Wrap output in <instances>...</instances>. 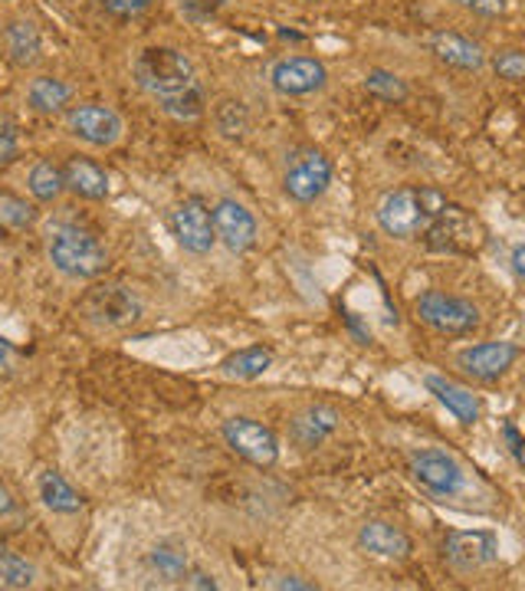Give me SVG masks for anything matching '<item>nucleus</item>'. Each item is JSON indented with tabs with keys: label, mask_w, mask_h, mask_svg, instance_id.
<instances>
[{
	"label": "nucleus",
	"mask_w": 525,
	"mask_h": 591,
	"mask_svg": "<svg viewBox=\"0 0 525 591\" xmlns=\"http://www.w3.org/2000/svg\"><path fill=\"white\" fill-rule=\"evenodd\" d=\"M135 83L178 122H198L207 113V93L188 54L175 47H145L132 63Z\"/></svg>",
	"instance_id": "obj_1"
},
{
	"label": "nucleus",
	"mask_w": 525,
	"mask_h": 591,
	"mask_svg": "<svg viewBox=\"0 0 525 591\" xmlns=\"http://www.w3.org/2000/svg\"><path fill=\"white\" fill-rule=\"evenodd\" d=\"M446 198L433 188H397L381 198L374 217H378L381 234L394 240H417L433 224Z\"/></svg>",
	"instance_id": "obj_2"
},
{
	"label": "nucleus",
	"mask_w": 525,
	"mask_h": 591,
	"mask_svg": "<svg viewBox=\"0 0 525 591\" xmlns=\"http://www.w3.org/2000/svg\"><path fill=\"white\" fill-rule=\"evenodd\" d=\"M47 253H50V263L57 273H63L67 280H96L106 273L109 267V250L106 244L86 231V227H76V224H63L50 234V244H47Z\"/></svg>",
	"instance_id": "obj_3"
},
{
	"label": "nucleus",
	"mask_w": 525,
	"mask_h": 591,
	"mask_svg": "<svg viewBox=\"0 0 525 591\" xmlns=\"http://www.w3.org/2000/svg\"><path fill=\"white\" fill-rule=\"evenodd\" d=\"M80 312L99 329H129L142 319L145 303L126 283H96L80 299Z\"/></svg>",
	"instance_id": "obj_4"
},
{
	"label": "nucleus",
	"mask_w": 525,
	"mask_h": 591,
	"mask_svg": "<svg viewBox=\"0 0 525 591\" xmlns=\"http://www.w3.org/2000/svg\"><path fill=\"white\" fill-rule=\"evenodd\" d=\"M407 466H410L414 483H417L427 496H433V499H440V503H446V499H453V496H460V493L466 489V470H463V463H460L453 453L440 450V447L410 450V453H407Z\"/></svg>",
	"instance_id": "obj_5"
},
{
	"label": "nucleus",
	"mask_w": 525,
	"mask_h": 591,
	"mask_svg": "<svg viewBox=\"0 0 525 591\" xmlns=\"http://www.w3.org/2000/svg\"><path fill=\"white\" fill-rule=\"evenodd\" d=\"M335 168L332 158L319 149H299L286 158L283 172V191L296 204H315L332 188Z\"/></svg>",
	"instance_id": "obj_6"
},
{
	"label": "nucleus",
	"mask_w": 525,
	"mask_h": 591,
	"mask_svg": "<svg viewBox=\"0 0 525 591\" xmlns=\"http://www.w3.org/2000/svg\"><path fill=\"white\" fill-rule=\"evenodd\" d=\"M414 309L420 322L440 335H469L479 329V306H473L469 299L450 296L443 289H427L423 296H417Z\"/></svg>",
	"instance_id": "obj_7"
},
{
	"label": "nucleus",
	"mask_w": 525,
	"mask_h": 591,
	"mask_svg": "<svg viewBox=\"0 0 525 591\" xmlns=\"http://www.w3.org/2000/svg\"><path fill=\"white\" fill-rule=\"evenodd\" d=\"M220 437H224V444L240 457V460H247V463H253V466H276L279 463V453H283V447H279V437H276V430L273 427H266V424H260V421H253V417H227L224 424H220Z\"/></svg>",
	"instance_id": "obj_8"
},
{
	"label": "nucleus",
	"mask_w": 525,
	"mask_h": 591,
	"mask_svg": "<svg viewBox=\"0 0 525 591\" xmlns=\"http://www.w3.org/2000/svg\"><path fill=\"white\" fill-rule=\"evenodd\" d=\"M423 237L430 250H440V253H476L482 244V227L473 214L446 201L440 214L433 217V224L423 231Z\"/></svg>",
	"instance_id": "obj_9"
},
{
	"label": "nucleus",
	"mask_w": 525,
	"mask_h": 591,
	"mask_svg": "<svg viewBox=\"0 0 525 591\" xmlns=\"http://www.w3.org/2000/svg\"><path fill=\"white\" fill-rule=\"evenodd\" d=\"M443 558L456 575H476L499 562V535L492 529H456L443 542Z\"/></svg>",
	"instance_id": "obj_10"
},
{
	"label": "nucleus",
	"mask_w": 525,
	"mask_h": 591,
	"mask_svg": "<svg viewBox=\"0 0 525 591\" xmlns=\"http://www.w3.org/2000/svg\"><path fill=\"white\" fill-rule=\"evenodd\" d=\"M270 86L283 99H306L329 86V70L315 57H279L270 67Z\"/></svg>",
	"instance_id": "obj_11"
},
{
	"label": "nucleus",
	"mask_w": 525,
	"mask_h": 591,
	"mask_svg": "<svg viewBox=\"0 0 525 591\" xmlns=\"http://www.w3.org/2000/svg\"><path fill=\"white\" fill-rule=\"evenodd\" d=\"M67 129L73 139L93 145V149H112L126 135V122L112 106L103 103H80L67 113Z\"/></svg>",
	"instance_id": "obj_12"
},
{
	"label": "nucleus",
	"mask_w": 525,
	"mask_h": 591,
	"mask_svg": "<svg viewBox=\"0 0 525 591\" xmlns=\"http://www.w3.org/2000/svg\"><path fill=\"white\" fill-rule=\"evenodd\" d=\"M522 348L515 342H505V339H489V342H476V345H466L453 355V365L476 378V381H499L505 371L515 368Z\"/></svg>",
	"instance_id": "obj_13"
},
{
	"label": "nucleus",
	"mask_w": 525,
	"mask_h": 591,
	"mask_svg": "<svg viewBox=\"0 0 525 591\" xmlns=\"http://www.w3.org/2000/svg\"><path fill=\"white\" fill-rule=\"evenodd\" d=\"M168 227H171V234H175V240H178V247L184 253L207 257L217 247L214 224H211V208L201 198H184L168 214Z\"/></svg>",
	"instance_id": "obj_14"
},
{
	"label": "nucleus",
	"mask_w": 525,
	"mask_h": 591,
	"mask_svg": "<svg viewBox=\"0 0 525 591\" xmlns=\"http://www.w3.org/2000/svg\"><path fill=\"white\" fill-rule=\"evenodd\" d=\"M211 224H214V237L230 250V253H247L256 247L260 227L256 217L250 214L247 204L234 201V198H220L211 208Z\"/></svg>",
	"instance_id": "obj_15"
},
{
	"label": "nucleus",
	"mask_w": 525,
	"mask_h": 591,
	"mask_svg": "<svg viewBox=\"0 0 525 591\" xmlns=\"http://www.w3.org/2000/svg\"><path fill=\"white\" fill-rule=\"evenodd\" d=\"M427 50L433 54V60H440L443 67L463 70V73H479L486 67V50L453 31H433L427 37Z\"/></svg>",
	"instance_id": "obj_16"
},
{
	"label": "nucleus",
	"mask_w": 525,
	"mask_h": 591,
	"mask_svg": "<svg viewBox=\"0 0 525 591\" xmlns=\"http://www.w3.org/2000/svg\"><path fill=\"white\" fill-rule=\"evenodd\" d=\"M358 545H361L368 555L384 558V562H404V558H410V552H414L410 535H407L401 525L387 522V519H368V522L358 529Z\"/></svg>",
	"instance_id": "obj_17"
},
{
	"label": "nucleus",
	"mask_w": 525,
	"mask_h": 591,
	"mask_svg": "<svg viewBox=\"0 0 525 591\" xmlns=\"http://www.w3.org/2000/svg\"><path fill=\"white\" fill-rule=\"evenodd\" d=\"M338 424H342V414L332 404H309L289 421V437L302 450H315L338 430Z\"/></svg>",
	"instance_id": "obj_18"
},
{
	"label": "nucleus",
	"mask_w": 525,
	"mask_h": 591,
	"mask_svg": "<svg viewBox=\"0 0 525 591\" xmlns=\"http://www.w3.org/2000/svg\"><path fill=\"white\" fill-rule=\"evenodd\" d=\"M423 388L433 394V401L437 404H443L460 424H476L479 421V411H482V404H479V398L469 391V388H463V385H456V381H450L446 375H437V371H427L423 375Z\"/></svg>",
	"instance_id": "obj_19"
},
{
	"label": "nucleus",
	"mask_w": 525,
	"mask_h": 591,
	"mask_svg": "<svg viewBox=\"0 0 525 591\" xmlns=\"http://www.w3.org/2000/svg\"><path fill=\"white\" fill-rule=\"evenodd\" d=\"M63 185L83 201H106L109 198V172L90 158H70L63 165Z\"/></svg>",
	"instance_id": "obj_20"
},
{
	"label": "nucleus",
	"mask_w": 525,
	"mask_h": 591,
	"mask_svg": "<svg viewBox=\"0 0 525 591\" xmlns=\"http://www.w3.org/2000/svg\"><path fill=\"white\" fill-rule=\"evenodd\" d=\"M4 50L11 57V63L17 67H34L40 63L44 57V34L34 21L21 17V21H11L4 27Z\"/></svg>",
	"instance_id": "obj_21"
},
{
	"label": "nucleus",
	"mask_w": 525,
	"mask_h": 591,
	"mask_svg": "<svg viewBox=\"0 0 525 591\" xmlns=\"http://www.w3.org/2000/svg\"><path fill=\"white\" fill-rule=\"evenodd\" d=\"M276 362V352L266 348V345H247V348H237L230 352L224 362H220V375L230 378V381H256L263 378Z\"/></svg>",
	"instance_id": "obj_22"
},
{
	"label": "nucleus",
	"mask_w": 525,
	"mask_h": 591,
	"mask_svg": "<svg viewBox=\"0 0 525 591\" xmlns=\"http://www.w3.org/2000/svg\"><path fill=\"white\" fill-rule=\"evenodd\" d=\"M73 103V86L57 76H37L27 86V106L40 116H57Z\"/></svg>",
	"instance_id": "obj_23"
},
{
	"label": "nucleus",
	"mask_w": 525,
	"mask_h": 591,
	"mask_svg": "<svg viewBox=\"0 0 525 591\" xmlns=\"http://www.w3.org/2000/svg\"><path fill=\"white\" fill-rule=\"evenodd\" d=\"M37 493H40V499H44V506L47 509H53V512H63V516H73V512H80L83 509V496L63 480V473H57V470H44L40 473V480H37Z\"/></svg>",
	"instance_id": "obj_24"
},
{
	"label": "nucleus",
	"mask_w": 525,
	"mask_h": 591,
	"mask_svg": "<svg viewBox=\"0 0 525 591\" xmlns=\"http://www.w3.org/2000/svg\"><path fill=\"white\" fill-rule=\"evenodd\" d=\"M148 565H152V571H155L158 578H165V581H184V575L191 571L188 552H184L178 542H158V545H152Z\"/></svg>",
	"instance_id": "obj_25"
},
{
	"label": "nucleus",
	"mask_w": 525,
	"mask_h": 591,
	"mask_svg": "<svg viewBox=\"0 0 525 591\" xmlns=\"http://www.w3.org/2000/svg\"><path fill=\"white\" fill-rule=\"evenodd\" d=\"M27 191L34 194V201L40 204H53L63 198L67 185H63V168H57L53 162H37L27 175Z\"/></svg>",
	"instance_id": "obj_26"
},
{
	"label": "nucleus",
	"mask_w": 525,
	"mask_h": 591,
	"mask_svg": "<svg viewBox=\"0 0 525 591\" xmlns=\"http://www.w3.org/2000/svg\"><path fill=\"white\" fill-rule=\"evenodd\" d=\"M365 90H368L374 99H381V103H394V106L407 103V96H410L407 80H401L394 70H381V67H374V70H368V73H365Z\"/></svg>",
	"instance_id": "obj_27"
},
{
	"label": "nucleus",
	"mask_w": 525,
	"mask_h": 591,
	"mask_svg": "<svg viewBox=\"0 0 525 591\" xmlns=\"http://www.w3.org/2000/svg\"><path fill=\"white\" fill-rule=\"evenodd\" d=\"M37 581V568L34 562H27L24 555L11 552V548H0V584L8 588H31Z\"/></svg>",
	"instance_id": "obj_28"
},
{
	"label": "nucleus",
	"mask_w": 525,
	"mask_h": 591,
	"mask_svg": "<svg viewBox=\"0 0 525 591\" xmlns=\"http://www.w3.org/2000/svg\"><path fill=\"white\" fill-rule=\"evenodd\" d=\"M0 224H4L8 231H27L37 224V208L21 201V198L0 194Z\"/></svg>",
	"instance_id": "obj_29"
},
{
	"label": "nucleus",
	"mask_w": 525,
	"mask_h": 591,
	"mask_svg": "<svg viewBox=\"0 0 525 591\" xmlns=\"http://www.w3.org/2000/svg\"><path fill=\"white\" fill-rule=\"evenodd\" d=\"M217 129L227 135V139H240V135H247V129H250V116H247V106L237 99H224L220 106H217Z\"/></svg>",
	"instance_id": "obj_30"
},
{
	"label": "nucleus",
	"mask_w": 525,
	"mask_h": 591,
	"mask_svg": "<svg viewBox=\"0 0 525 591\" xmlns=\"http://www.w3.org/2000/svg\"><path fill=\"white\" fill-rule=\"evenodd\" d=\"M492 73L505 83H522L525 80V57L518 50H502L492 60Z\"/></svg>",
	"instance_id": "obj_31"
},
{
	"label": "nucleus",
	"mask_w": 525,
	"mask_h": 591,
	"mask_svg": "<svg viewBox=\"0 0 525 591\" xmlns=\"http://www.w3.org/2000/svg\"><path fill=\"white\" fill-rule=\"evenodd\" d=\"M220 8H224V0H178V11L191 24H207L211 17H217Z\"/></svg>",
	"instance_id": "obj_32"
},
{
	"label": "nucleus",
	"mask_w": 525,
	"mask_h": 591,
	"mask_svg": "<svg viewBox=\"0 0 525 591\" xmlns=\"http://www.w3.org/2000/svg\"><path fill=\"white\" fill-rule=\"evenodd\" d=\"M103 8L116 17H142L152 8V0H103Z\"/></svg>",
	"instance_id": "obj_33"
},
{
	"label": "nucleus",
	"mask_w": 525,
	"mask_h": 591,
	"mask_svg": "<svg viewBox=\"0 0 525 591\" xmlns=\"http://www.w3.org/2000/svg\"><path fill=\"white\" fill-rule=\"evenodd\" d=\"M450 4H456L463 11H473L479 17H499L505 11V0H450Z\"/></svg>",
	"instance_id": "obj_34"
},
{
	"label": "nucleus",
	"mask_w": 525,
	"mask_h": 591,
	"mask_svg": "<svg viewBox=\"0 0 525 591\" xmlns=\"http://www.w3.org/2000/svg\"><path fill=\"white\" fill-rule=\"evenodd\" d=\"M266 588H283V591H315L312 581L299 578V575H270Z\"/></svg>",
	"instance_id": "obj_35"
},
{
	"label": "nucleus",
	"mask_w": 525,
	"mask_h": 591,
	"mask_svg": "<svg viewBox=\"0 0 525 591\" xmlns=\"http://www.w3.org/2000/svg\"><path fill=\"white\" fill-rule=\"evenodd\" d=\"M502 437H505V447H509V457L515 460V466H522V447H525V440H522V434H518V427L512 424V421H505L502 424Z\"/></svg>",
	"instance_id": "obj_36"
},
{
	"label": "nucleus",
	"mask_w": 525,
	"mask_h": 591,
	"mask_svg": "<svg viewBox=\"0 0 525 591\" xmlns=\"http://www.w3.org/2000/svg\"><path fill=\"white\" fill-rule=\"evenodd\" d=\"M21 155V142H17V135L8 129V126H0V165L4 162H14Z\"/></svg>",
	"instance_id": "obj_37"
},
{
	"label": "nucleus",
	"mask_w": 525,
	"mask_h": 591,
	"mask_svg": "<svg viewBox=\"0 0 525 591\" xmlns=\"http://www.w3.org/2000/svg\"><path fill=\"white\" fill-rule=\"evenodd\" d=\"M181 584H184V588H201V591H217V588H220L214 575H207V571H198V568H194V571H188Z\"/></svg>",
	"instance_id": "obj_38"
},
{
	"label": "nucleus",
	"mask_w": 525,
	"mask_h": 591,
	"mask_svg": "<svg viewBox=\"0 0 525 591\" xmlns=\"http://www.w3.org/2000/svg\"><path fill=\"white\" fill-rule=\"evenodd\" d=\"M17 348L8 342V339H0V371H14L17 368Z\"/></svg>",
	"instance_id": "obj_39"
},
{
	"label": "nucleus",
	"mask_w": 525,
	"mask_h": 591,
	"mask_svg": "<svg viewBox=\"0 0 525 591\" xmlns=\"http://www.w3.org/2000/svg\"><path fill=\"white\" fill-rule=\"evenodd\" d=\"M509 263H512V273L522 280V276H525V247H522V244H515V247H512V257H509Z\"/></svg>",
	"instance_id": "obj_40"
},
{
	"label": "nucleus",
	"mask_w": 525,
	"mask_h": 591,
	"mask_svg": "<svg viewBox=\"0 0 525 591\" xmlns=\"http://www.w3.org/2000/svg\"><path fill=\"white\" fill-rule=\"evenodd\" d=\"M8 512H14V496L4 483H0V516H8Z\"/></svg>",
	"instance_id": "obj_41"
},
{
	"label": "nucleus",
	"mask_w": 525,
	"mask_h": 591,
	"mask_svg": "<svg viewBox=\"0 0 525 591\" xmlns=\"http://www.w3.org/2000/svg\"><path fill=\"white\" fill-rule=\"evenodd\" d=\"M348 329L358 335V342H361V345H368V342H371V332H365V329L358 326V319H355V316H348Z\"/></svg>",
	"instance_id": "obj_42"
},
{
	"label": "nucleus",
	"mask_w": 525,
	"mask_h": 591,
	"mask_svg": "<svg viewBox=\"0 0 525 591\" xmlns=\"http://www.w3.org/2000/svg\"><path fill=\"white\" fill-rule=\"evenodd\" d=\"M4 237H8V227H4V224H0V240H4Z\"/></svg>",
	"instance_id": "obj_43"
}]
</instances>
